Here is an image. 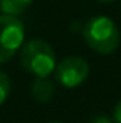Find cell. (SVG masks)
I'll return each instance as SVG.
<instances>
[{
	"label": "cell",
	"instance_id": "1",
	"mask_svg": "<svg viewBox=\"0 0 121 123\" xmlns=\"http://www.w3.org/2000/svg\"><path fill=\"white\" fill-rule=\"evenodd\" d=\"M82 34L87 45L99 55H112L120 47V30L106 16H93L84 24Z\"/></svg>",
	"mask_w": 121,
	"mask_h": 123
},
{
	"label": "cell",
	"instance_id": "4",
	"mask_svg": "<svg viewBox=\"0 0 121 123\" xmlns=\"http://www.w3.org/2000/svg\"><path fill=\"white\" fill-rule=\"evenodd\" d=\"M88 62L81 56H67L56 64L55 75L58 83L67 89L81 86L88 76Z\"/></svg>",
	"mask_w": 121,
	"mask_h": 123
},
{
	"label": "cell",
	"instance_id": "9",
	"mask_svg": "<svg viewBox=\"0 0 121 123\" xmlns=\"http://www.w3.org/2000/svg\"><path fill=\"white\" fill-rule=\"evenodd\" d=\"M113 123H121V100L116 103V106L113 108V115H112Z\"/></svg>",
	"mask_w": 121,
	"mask_h": 123
},
{
	"label": "cell",
	"instance_id": "3",
	"mask_svg": "<svg viewBox=\"0 0 121 123\" xmlns=\"http://www.w3.org/2000/svg\"><path fill=\"white\" fill-rule=\"evenodd\" d=\"M25 27L16 16L0 14V64H5L23 45Z\"/></svg>",
	"mask_w": 121,
	"mask_h": 123
},
{
	"label": "cell",
	"instance_id": "11",
	"mask_svg": "<svg viewBox=\"0 0 121 123\" xmlns=\"http://www.w3.org/2000/svg\"><path fill=\"white\" fill-rule=\"evenodd\" d=\"M51 123H59V122H51Z\"/></svg>",
	"mask_w": 121,
	"mask_h": 123
},
{
	"label": "cell",
	"instance_id": "6",
	"mask_svg": "<svg viewBox=\"0 0 121 123\" xmlns=\"http://www.w3.org/2000/svg\"><path fill=\"white\" fill-rule=\"evenodd\" d=\"M33 0H0V11L8 16H20Z\"/></svg>",
	"mask_w": 121,
	"mask_h": 123
},
{
	"label": "cell",
	"instance_id": "7",
	"mask_svg": "<svg viewBox=\"0 0 121 123\" xmlns=\"http://www.w3.org/2000/svg\"><path fill=\"white\" fill-rule=\"evenodd\" d=\"M11 92V80L5 72L0 70V106L6 101V98L9 97Z\"/></svg>",
	"mask_w": 121,
	"mask_h": 123
},
{
	"label": "cell",
	"instance_id": "5",
	"mask_svg": "<svg viewBox=\"0 0 121 123\" xmlns=\"http://www.w3.org/2000/svg\"><path fill=\"white\" fill-rule=\"evenodd\" d=\"M56 93L55 84L50 81L48 78H39L36 76L34 81L31 83V97L39 103H48L53 100Z\"/></svg>",
	"mask_w": 121,
	"mask_h": 123
},
{
	"label": "cell",
	"instance_id": "8",
	"mask_svg": "<svg viewBox=\"0 0 121 123\" xmlns=\"http://www.w3.org/2000/svg\"><path fill=\"white\" fill-rule=\"evenodd\" d=\"M90 123H113V120L110 117H107L106 114H98L95 117H92Z\"/></svg>",
	"mask_w": 121,
	"mask_h": 123
},
{
	"label": "cell",
	"instance_id": "2",
	"mask_svg": "<svg viewBox=\"0 0 121 123\" xmlns=\"http://www.w3.org/2000/svg\"><path fill=\"white\" fill-rule=\"evenodd\" d=\"M20 66L28 73L45 78L56 69V53L44 39H30L19 50Z\"/></svg>",
	"mask_w": 121,
	"mask_h": 123
},
{
	"label": "cell",
	"instance_id": "10",
	"mask_svg": "<svg viewBox=\"0 0 121 123\" xmlns=\"http://www.w3.org/2000/svg\"><path fill=\"white\" fill-rule=\"evenodd\" d=\"M98 2H101V3H112V2H115V0H98Z\"/></svg>",
	"mask_w": 121,
	"mask_h": 123
}]
</instances>
